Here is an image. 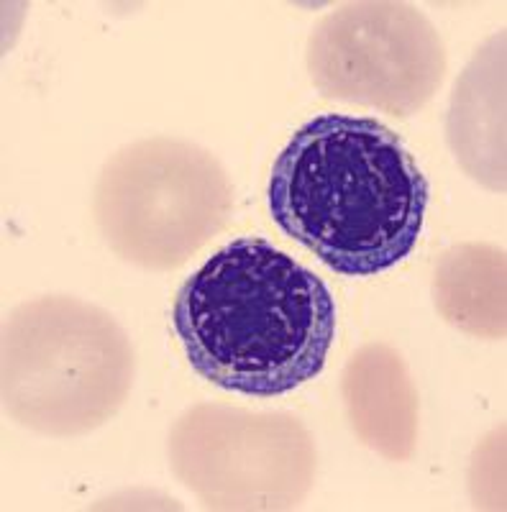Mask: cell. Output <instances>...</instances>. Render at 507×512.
Segmentation results:
<instances>
[{
    "label": "cell",
    "mask_w": 507,
    "mask_h": 512,
    "mask_svg": "<svg viewBox=\"0 0 507 512\" xmlns=\"http://www.w3.org/2000/svg\"><path fill=\"white\" fill-rule=\"evenodd\" d=\"M326 98L410 116L441 85L446 57L433 26L405 3H349L326 16L308 47Z\"/></svg>",
    "instance_id": "5b68a950"
},
{
    "label": "cell",
    "mask_w": 507,
    "mask_h": 512,
    "mask_svg": "<svg viewBox=\"0 0 507 512\" xmlns=\"http://www.w3.org/2000/svg\"><path fill=\"white\" fill-rule=\"evenodd\" d=\"M198 418L213 431V438L203 433L187 418L177 425L175 438L195 446L210 448V459L182 461L175 464L180 477L190 489H195L213 507H280L277 497L264 484L277 474L292 482L310 484L313 461H274V454L287 451H308L310 443L305 431L285 415H249L241 410L200 408ZM277 484L300 500L298 489H292L282 479Z\"/></svg>",
    "instance_id": "8992f818"
},
{
    "label": "cell",
    "mask_w": 507,
    "mask_h": 512,
    "mask_svg": "<svg viewBox=\"0 0 507 512\" xmlns=\"http://www.w3.org/2000/svg\"><path fill=\"white\" fill-rule=\"evenodd\" d=\"M354 431L390 459H405L415 441V392L400 356L387 346H364L344 377Z\"/></svg>",
    "instance_id": "52a82bcc"
},
{
    "label": "cell",
    "mask_w": 507,
    "mask_h": 512,
    "mask_svg": "<svg viewBox=\"0 0 507 512\" xmlns=\"http://www.w3.org/2000/svg\"><path fill=\"white\" fill-rule=\"evenodd\" d=\"M3 395L18 423L80 433L116 413L131 382V351L108 315L75 300L24 305L6 328Z\"/></svg>",
    "instance_id": "3957f363"
},
{
    "label": "cell",
    "mask_w": 507,
    "mask_h": 512,
    "mask_svg": "<svg viewBox=\"0 0 507 512\" xmlns=\"http://www.w3.org/2000/svg\"><path fill=\"white\" fill-rule=\"evenodd\" d=\"M269 213L282 231L344 277H374L415 249L426 175L377 118L323 113L274 159Z\"/></svg>",
    "instance_id": "6da1fadb"
},
{
    "label": "cell",
    "mask_w": 507,
    "mask_h": 512,
    "mask_svg": "<svg viewBox=\"0 0 507 512\" xmlns=\"http://www.w3.org/2000/svg\"><path fill=\"white\" fill-rule=\"evenodd\" d=\"M231 187L216 159L185 141H139L105 164L95 216L129 262L167 269L187 262L226 223Z\"/></svg>",
    "instance_id": "277c9868"
},
{
    "label": "cell",
    "mask_w": 507,
    "mask_h": 512,
    "mask_svg": "<svg viewBox=\"0 0 507 512\" xmlns=\"http://www.w3.org/2000/svg\"><path fill=\"white\" fill-rule=\"evenodd\" d=\"M172 320L190 367L246 397L285 395L318 377L336 336L326 282L254 236L210 256L177 292Z\"/></svg>",
    "instance_id": "7a4b0ae2"
},
{
    "label": "cell",
    "mask_w": 507,
    "mask_h": 512,
    "mask_svg": "<svg viewBox=\"0 0 507 512\" xmlns=\"http://www.w3.org/2000/svg\"><path fill=\"white\" fill-rule=\"evenodd\" d=\"M436 303L449 323L469 333H505V254L492 246H459L436 272Z\"/></svg>",
    "instance_id": "ba28073f"
}]
</instances>
